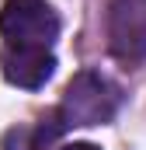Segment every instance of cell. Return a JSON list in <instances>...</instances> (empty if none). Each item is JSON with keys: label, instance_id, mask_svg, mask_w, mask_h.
<instances>
[{"label": "cell", "instance_id": "6da1fadb", "mask_svg": "<svg viewBox=\"0 0 146 150\" xmlns=\"http://www.w3.org/2000/svg\"><path fill=\"white\" fill-rule=\"evenodd\" d=\"M0 35L7 45L49 49L59 35V18L45 0H7L0 11Z\"/></svg>", "mask_w": 146, "mask_h": 150}, {"label": "cell", "instance_id": "7a4b0ae2", "mask_svg": "<svg viewBox=\"0 0 146 150\" xmlns=\"http://www.w3.org/2000/svg\"><path fill=\"white\" fill-rule=\"evenodd\" d=\"M118 105V94L101 74H77L63 94V105H59V126H98V122H108L115 115Z\"/></svg>", "mask_w": 146, "mask_h": 150}, {"label": "cell", "instance_id": "3957f363", "mask_svg": "<svg viewBox=\"0 0 146 150\" xmlns=\"http://www.w3.org/2000/svg\"><path fill=\"white\" fill-rule=\"evenodd\" d=\"M108 42L122 63H139L146 56V0H111Z\"/></svg>", "mask_w": 146, "mask_h": 150}, {"label": "cell", "instance_id": "277c9868", "mask_svg": "<svg viewBox=\"0 0 146 150\" xmlns=\"http://www.w3.org/2000/svg\"><path fill=\"white\" fill-rule=\"evenodd\" d=\"M0 67L4 77L18 87H42L52 70H56V59L49 49H21V45H7L4 56H0Z\"/></svg>", "mask_w": 146, "mask_h": 150}, {"label": "cell", "instance_id": "5b68a950", "mask_svg": "<svg viewBox=\"0 0 146 150\" xmlns=\"http://www.w3.org/2000/svg\"><path fill=\"white\" fill-rule=\"evenodd\" d=\"M63 150H98L94 143H70V147H63Z\"/></svg>", "mask_w": 146, "mask_h": 150}]
</instances>
